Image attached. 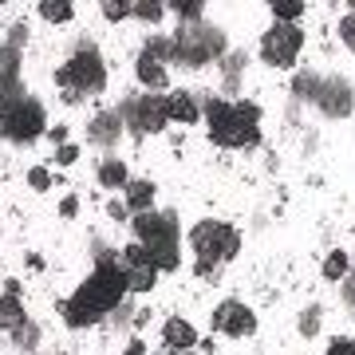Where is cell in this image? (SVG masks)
I'll return each mask as SVG.
<instances>
[{
	"instance_id": "cell-30",
	"label": "cell",
	"mask_w": 355,
	"mask_h": 355,
	"mask_svg": "<svg viewBox=\"0 0 355 355\" xmlns=\"http://www.w3.org/2000/svg\"><path fill=\"white\" fill-rule=\"evenodd\" d=\"M91 130H95V135H103V139H114V123H103V119H95V123H91Z\"/></svg>"
},
{
	"instance_id": "cell-13",
	"label": "cell",
	"mask_w": 355,
	"mask_h": 355,
	"mask_svg": "<svg viewBox=\"0 0 355 355\" xmlns=\"http://www.w3.org/2000/svg\"><path fill=\"white\" fill-rule=\"evenodd\" d=\"M135 76H139V83L146 87V95H154V91H162L166 83H170L166 64H162V60H154V55H146V51L135 60Z\"/></svg>"
},
{
	"instance_id": "cell-12",
	"label": "cell",
	"mask_w": 355,
	"mask_h": 355,
	"mask_svg": "<svg viewBox=\"0 0 355 355\" xmlns=\"http://www.w3.org/2000/svg\"><path fill=\"white\" fill-rule=\"evenodd\" d=\"M166 119L182 123V127H193L202 119V107H198V99H193L190 91H170L166 95Z\"/></svg>"
},
{
	"instance_id": "cell-16",
	"label": "cell",
	"mask_w": 355,
	"mask_h": 355,
	"mask_svg": "<svg viewBox=\"0 0 355 355\" xmlns=\"http://www.w3.org/2000/svg\"><path fill=\"white\" fill-rule=\"evenodd\" d=\"M28 328V312L20 296H0V331H20Z\"/></svg>"
},
{
	"instance_id": "cell-10",
	"label": "cell",
	"mask_w": 355,
	"mask_h": 355,
	"mask_svg": "<svg viewBox=\"0 0 355 355\" xmlns=\"http://www.w3.org/2000/svg\"><path fill=\"white\" fill-rule=\"evenodd\" d=\"M139 245L146 249V265L154 272H174L182 265V245H178V237H154V241H139Z\"/></svg>"
},
{
	"instance_id": "cell-1",
	"label": "cell",
	"mask_w": 355,
	"mask_h": 355,
	"mask_svg": "<svg viewBox=\"0 0 355 355\" xmlns=\"http://www.w3.org/2000/svg\"><path fill=\"white\" fill-rule=\"evenodd\" d=\"M127 292L130 284H127L123 261H99L91 268V277L60 304V316H64L67 328H91L103 316H111L114 308L127 300Z\"/></svg>"
},
{
	"instance_id": "cell-14",
	"label": "cell",
	"mask_w": 355,
	"mask_h": 355,
	"mask_svg": "<svg viewBox=\"0 0 355 355\" xmlns=\"http://www.w3.org/2000/svg\"><path fill=\"white\" fill-rule=\"evenodd\" d=\"M154 198H158V186H154V182H146V178H130V186H127L130 217L150 214V209H154Z\"/></svg>"
},
{
	"instance_id": "cell-2",
	"label": "cell",
	"mask_w": 355,
	"mask_h": 355,
	"mask_svg": "<svg viewBox=\"0 0 355 355\" xmlns=\"http://www.w3.org/2000/svg\"><path fill=\"white\" fill-rule=\"evenodd\" d=\"M202 119L209 127V139L221 146V150H245V146H257L261 142V107L253 99H209L202 107Z\"/></svg>"
},
{
	"instance_id": "cell-7",
	"label": "cell",
	"mask_w": 355,
	"mask_h": 355,
	"mask_svg": "<svg viewBox=\"0 0 355 355\" xmlns=\"http://www.w3.org/2000/svg\"><path fill=\"white\" fill-rule=\"evenodd\" d=\"M217 336H225V340H249L257 331V312L241 300H221L214 308V316H209Z\"/></svg>"
},
{
	"instance_id": "cell-4",
	"label": "cell",
	"mask_w": 355,
	"mask_h": 355,
	"mask_svg": "<svg viewBox=\"0 0 355 355\" xmlns=\"http://www.w3.org/2000/svg\"><path fill=\"white\" fill-rule=\"evenodd\" d=\"M190 249L202 265H225L241 253V233L229 225V221H217V217H205L190 229Z\"/></svg>"
},
{
	"instance_id": "cell-6",
	"label": "cell",
	"mask_w": 355,
	"mask_h": 355,
	"mask_svg": "<svg viewBox=\"0 0 355 355\" xmlns=\"http://www.w3.org/2000/svg\"><path fill=\"white\" fill-rule=\"evenodd\" d=\"M261 60L268 67H292L300 60V51H304V28L300 24H272L261 36Z\"/></svg>"
},
{
	"instance_id": "cell-3",
	"label": "cell",
	"mask_w": 355,
	"mask_h": 355,
	"mask_svg": "<svg viewBox=\"0 0 355 355\" xmlns=\"http://www.w3.org/2000/svg\"><path fill=\"white\" fill-rule=\"evenodd\" d=\"M55 83H60L67 103H79V99L99 95V91L107 87V64H103V55L95 48H79L76 55L55 71Z\"/></svg>"
},
{
	"instance_id": "cell-33",
	"label": "cell",
	"mask_w": 355,
	"mask_h": 355,
	"mask_svg": "<svg viewBox=\"0 0 355 355\" xmlns=\"http://www.w3.org/2000/svg\"><path fill=\"white\" fill-rule=\"evenodd\" d=\"M0 64H4V51H0Z\"/></svg>"
},
{
	"instance_id": "cell-11",
	"label": "cell",
	"mask_w": 355,
	"mask_h": 355,
	"mask_svg": "<svg viewBox=\"0 0 355 355\" xmlns=\"http://www.w3.org/2000/svg\"><path fill=\"white\" fill-rule=\"evenodd\" d=\"M162 343L170 347V352H190V347H198V328H193L190 320H182V316H166Z\"/></svg>"
},
{
	"instance_id": "cell-22",
	"label": "cell",
	"mask_w": 355,
	"mask_h": 355,
	"mask_svg": "<svg viewBox=\"0 0 355 355\" xmlns=\"http://www.w3.org/2000/svg\"><path fill=\"white\" fill-rule=\"evenodd\" d=\"M347 265H352L347 253H343V249H331L328 261H324V277H328V280H343V277H347Z\"/></svg>"
},
{
	"instance_id": "cell-26",
	"label": "cell",
	"mask_w": 355,
	"mask_h": 355,
	"mask_svg": "<svg viewBox=\"0 0 355 355\" xmlns=\"http://www.w3.org/2000/svg\"><path fill=\"white\" fill-rule=\"evenodd\" d=\"M76 162H79V146H76V142L55 146V166H76Z\"/></svg>"
},
{
	"instance_id": "cell-9",
	"label": "cell",
	"mask_w": 355,
	"mask_h": 355,
	"mask_svg": "<svg viewBox=\"0 0 355 355\" xmlns=\"http://www.w3.org/2000/svg\"><path fill=\"white\" fill-rule=\"evenodd\" d=\"M135 225V241H154V237H178V217L166 209H150V214L130 217Z\"/></svg>"
},
{
	"instance_id": "cell-28",
	"label": "cell",
	"mask_w": 355,
	"mask_h": 355,
	"mask_svg": "<svg viewBox=\"0 0 355 355\" xmlns=\"http://www.w3.org/2000/svg\"><path fill=\"white\" fill-rule=\"evenodd\" d=\"M107 217H111V221H127V217H130V205L114 198V202H107Z\"/></svg>"
},
{
	"instance_id": "cell-15",
	"label": "cell",
	"mask_w": 355,
	"mask_h": 355,
	"mask_svg": "<svg viewBox=\"0 0 355 355\" xmlns=\"http://www.w3.org/2000/svg\"><path fill=\"white\" fill-rule=\"evenodd\" d=\"M95 178H99L103 190H127V186H130V170H127V162H119V158H107V162H99Z\"/></svg>"
},
{
	"instance_id": "cell-24",
	"label": "cell",
	"mask_w": 355,
	"mask_h": 355,
	"mask_svg": "<svg viewBox=\"0 0 355 355\" xmlns=\"http://www.w3.org/2000/svg\"><path fill=\"white\" fill-rule=\"evenodd\" d=\"M51 182H55V174H51L48 166H32V170H28V186H32L36 193L51 190Z\"/></svg>"
},
{
	"instance_id": "cell-19",
	"label": "cell",
	"mask_w": 355,
	"mask_h": 355,
	"mask_svg": "<svg viewBox=\"0 0 355 355\" xmlns=\"http://www.w3.org/2000/svg\"><path fill=\"white\" fill-rule=\"evenodd\" d=\"M166 12H174L182 24H202L205 4H202V0H170V4H166Z\"/></svg>"
},
{
	"instance_id": "cell-31",
	"label": "cell",
	"mask_w": 355,
	"mask_h": 355,
	"mask_svg": "<svg viewBox=\"0 0 355 355\" xmlns=\"http://www.w3.org/2000/svg\"><path fill=\"white\" fill-rule=\"evenodd\" d=\"M48 139H51V142H60V146H64V139H67V130H64V127H51V130H48Z\"/></svg>"
},
{
	"instance_id": "cell-8",
	"label": "cell",
	"mask_w": 355,
	"mask_h": 355,
	"mask_svg": "<svg viewBox=\"0 0 355 355\" xmlns=\"http://www.w3.org/2000/svg\"><path fill=\"white\" fill-rule=\"evenodd\" d=\"M166 123V95H139L127 103V127L135 135H162Z\"/></svg>"
},
{
	"instance_id": "cell-5",
	"label": "cell",
	"mask_w": 355,
	"mask_h": 355,
	"mask_svg": "<svg viewBox=\"0 0 355 355\" xmlns=\"http://www.w3.org/2000/svg\"><path fill=\"white\" fill-rule=\"evenodd\" d=\"M48 130V111L36 95H20L16 103H8L0 111V139L12 142H32Z\"/></svg>"
},
{
	"instance_id": "cell-29",
	"label": "cell",
	"mask_w": 355,
	"mask_h": 355,
	"mask_svg": "<svg viewBox=\"0 0 355 355\" xmlns=\"http://www.w3.org/2000/svg\"><path fill=\"white\" fill-rule=\"evenodd\" d=\"M79 214V198L76 193H67L64 202H60V217H76Z\"/></svg>"
},
{
	"instance_id": "cell-27",
	"label": "cell",
	"mask_w": 355,
	"mask_h": 355,
	"mask_svg": "<svg viewBox=\"0 0 355 355\" xmlns=\"http://www.w3.org/2000/svg\"><path fill=\"white\" fill-rule=\"evenodd\" d=\"M324 355H355V340H352V336H340V340L328 343V352H324Z\"/></svg>"
},
{
	"instance_id": "cell-17",
	"label": "cell",
	"mask_w": 355,
	"mask_h": 355,
	"mask_svg": "<svg viewBox=\"0 0 355 355\" xmlns=\"http://www.w3.org/2000/svg\"><path fill=\"white\" fill-rule=\"evenodd\" d=\"M36 16L48 24H67V20H76V4L71 0H40Z\"/></svg>"
},
{
	"instance_id": "cell-32",
	"label": "cell",
	"mask_w": 355,
	"mask_h": 355,
	"mask_svg": "<svg viewBox=\"0 0 355 355\" xmlns=\"http://www.w3.org/2000/svg\"><path fill=\"white\" fill-rule=\"evenodd\" d=\"M142 352H146V347H142V340H130L127 343V355H142Z\"/></svg>"
},
{
	"instance_id": "cell-18",
	"label": "cell",
	"mask_w": 355,
	"mask_h": 355,
	"mask_svg": "<svg viewBox=\"0 0 355 355\" xmlns=\"http://www.w3.org/2000/svg\"><path fill=\"white\" fill-rule=\"evenodd\" d=\"M268 12L277 16V24H300V16L308 12V4H300V0H272Z\"/></svg>"
},
{
	"instance_id": "cell-20",
	"label": "cell",
	"mask_w": 355,
	"mask_h": 355,
	"mask_svg": "<svg viewBox=\"0 0 355 355\" xmlns=\"http://www.w3.org/2000/svg\"><path fill=\"white\" fill-rule=\"evenodd\" d=\"M130 16L146 20V24H158L166 16V4H158V0H130Z\"/></svg>"
},
{
	"instance_id": "cell-21",
	"label": "cell",
	"mask_w": 355,
	"mask_h": 355,
	"mask_svg": "<svg viewBox=\"0 0 355 355\" xmlns=\"http://www.w3.org/2000/svg\"><path fill=\"white\" fill-rule=\"evenodd\" d=\"M127 284H130V292H154V284H158V272L154 268H127Z\"/></svg>"
},
{
	"instance_id": "cell-25",
	"label": "cell",
	"mask_w": 355,
	"mask_h": 355,
	"mask_svg": "<svg viewBox=\"0 0 355 355\" xmlns=\"http://www.w3.org/2000/svg\"><path fill=\"white\" fill-rule=\"evenodd\" d=\"M336 32H340V44L347 51H355V12L340 16V24H336Z\"/></svg>"
},
{
	"instance_id": "cell-23",
	"label": "cell",
	"mask_w": 355,
	"mask_h": 355,
	"mask_svg": "<svg viewBox=\"0 0 355 355\" xmlns=\"http://www.w3.org/2000/svg\"><path fill=\"white\" fill-rule=\"evenodd\" d=\"M99 12H103V20L123 24V20L130 16V4H127V0H99Z\"/></svg>"
}]
</instances>
